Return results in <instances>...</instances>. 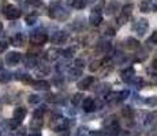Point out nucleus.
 <instances>
[{
    "mask_svg": "<svg viewBox=\"0 0 157 136\" xmlns=\"http://www.w3.org/2000/svg\"><path fill=\"white\" fill-rule=\"evenodd\" d=\"M49 15L53 18V19L56 20H66L68 18V15H70V11L67 10V8L64 7V6L62 4V3H52L49 7Z\"/></svg>",
    "mask_w": 157,
    "mask_h": 136,
    "instance_id": "1",
    "label": "nucleus"
},
{
    "mask_svg": "<svg viewBox=\"0 0 157 136\" xmlns=\"http://www.w3.org/2000/svg\"><path fill=\"white\" fill-rule=\"evenodd\" d=\"M49 127L56 132H63L68 128V120L62 117L60 114H55V116H52V119H51Z\"/></svg>",
    "mask_w": 157,
    "mask_h": 136,
    "instance_id": "2",
    "label": "nucleus"
},
{
    "mask_svg": "<svg viewBox=\"0 0 157 136\" xmlns=\"http://www.w3.org/2000/svg\"><path fill=\"white\" fill-rule=\"evenodd\" d=\"M131 29L135 34H138L140 37H142V35L146 34L147 29H149V22H147L145 18H138V19H135L134 22H132Z\"/></svg>",
    "mask_w": 157,
    "mask_h": 136,
    "instance_id": "3",
    "label": "nucleus"
},
{
    "mask_svg": "<svg viewBox=\"0 0 157 136\" xmlns=\"http://www.w3.org/2000/svg\"><path fill=\"white\" fill-rule=\"evenodd\" d=\"M104 127H105V132L109 135H119L120 134V128H119V123H117L116 117L115 116H111L108 117L107 120L104 121Z\"/></svg>",
    "mask_w": 157,
    "mask_h": 136,
    "instance_id": "4",
    "label": "nucleus"
},
{
    "mask_svg": "<svg viewBox=\"0 0 157 136\" xmlns=\"http://www.w3.org/2000/svg\"><path fill=\"white\" fill-rule=\"evenodd\" d=\"M132 10H134V6H132V4H126V6H123L122 11H120L119 18H117L119 26H122L123 23H126V22H127V20L130 19V17H131V14H132Z\"/></svg>",
    "mask_w": 157,
    "mask_h": 136,
    "instance_id": "5",
    "label": "nucleus"
},
{
    "mask_svg": "<svg viewBox=\"0 0 157 136\" xmlns=\"http://www.w3.org/2000/svg\"><path fill=\"white\" fill-rule=\"evenodd\" d=\"M82 108L85 112L90 113V112H94L100 108V102H98L97 99H93V98H90V97H86L85 99H82Z\"/></svg>",
    "mask_w": 157,
    "mask_h": 136,
    "instance_id": "6",
    "label": "nucleus"
},
{
    "mask_svg": "<svg viewBox=\"0 0 157 136\" xmlns=\"http://www.w3.org/2000/svg\"><path fill=\"white\" fill-rule=\"evenodd\" d=\"M89 22L92 26H98L102 22V13H101V8L94 7L92 10V13L89 15Z\"/></svg>",
    "mask_w": 157,
    "mask_h": 136,
    "instance_id": "7",
    "label": "nucleus"
},
{
    "mask_svg": "<svg viewBox=\"0 0 157 136\" xmlns=\"http://www.w3.org/2000/svg\"><path fill=\"white\" fill-rule=\"evenodd\" d=\"M4 15H6V18H7V19L15 20V19H18V18L21 17V11L18 10L15 6L8 4V6H6V7H4Z\"/></svg>",
    "mask_w": 157,
    "mask_h": 136,
    "instance_id": "8",
    "label": "nucleus"
},
{
    "mask_svg": "<svg viewBox=\"0 0 157 136\" xmlns=\"http://www.w3.org/2000/svg\"><path fill=\"white\" fill-rule=\"evenodd\" d=\"M140 10L141 13H155V11H157V4L155 0H142L140 4Z\"/></svg>",
    "mask_w": 157,
    "mask_h": 136,
    "instance_id": "9",
    "label": "nucleus"
},
{
    "mask_svg": "<svg viewBox=\"0 0 157 136\" xmlns=\"http://www.w3.org/2000/svg\"><path fill=\"white\" fill-rule=\"evenodd\" d=\"M30 41L34 45H44L48 41V35L44 31H34L30 35Z\"/></svg>",
    "mask_w": 157,
    "mask_h": 136,
    "instance_id": "10",
    "label": "nucleus"
},
{
    "mask_svg": "<svg viewBox=\"0 0 157 136\" xmlns=\"http://www.w3.org/2000/svg\"><path fill=\"white\" fill-rule=\"evenodd\" d=\"M157 125V110L150 112V113L145 114L144 117V128H152V127Z\"/></svg>",
    "mask_w": 157,
    "mask_h": 136,
    "instance_id": "11",
    "label": "nucleus"
},
{
    "mask_svg": "<svg viewBox=\"0 0 157 136\" xmlns=\"http://www.w3.org/2000/svg\"><path fill=\"white\" fill-rule=\"evenodd\" d=\"M21 60H22V54L19 52H10L6 54V63H7V65H11V67L17 65Z\"/></svg>",
    "mask_w": 157,
    "mask_h": 136,
    "instance_id": "12",
    "label": "nucleus"
},
{
    "mask_svg": "<svg viewBox=\"0 0 157 136\" xmlns=\"http://www.w3.org/2000/svg\"><path fill=\"white\" fill-rule=\"evenodd\" d=\"M67 33L63 31V30H59V31H55L53 33V35L51 37V41L53 42V44H64L66 41H67Z\"/></svg>",
    "mask_w": 157,
    "mask_h": 136,
    "instance_id": "13",
    "label": "nucleus"
},
{
    "mask_svg": "<svg viewBox=\"0 0 157 136\" xmlns=\"http://www.w3.org/2000/svg\"><path fill=\"white\" fill-rule=\"evenodd\" d=\"M26 114H28V112H26V109L23 108V106H18L17 109H14V119L13 120H15L18 124H21L25 120V117H26Z\"/></svg>",
    "mask_w": 157,
    "mask_h": 136,
    "instance_id": "14",
    "label": "nucleus"
},
{
    "mask_svg": "<svg viewBox=\"0 0 157 136\" xmlns=\"http://www.w3.org/2000/svg\"><path fill=\"white\" fill-rule=\"evenodd\" d=\"M60 56H62V50L57 49V48H51V49H48L47 53H45V59H47L48 61H55Z\"/></svg>",
    "mask_w": 157,
    "mask_h": 136,
    "instance_id": "15",
    "label": "nucleus"
},
{
    "mask_svg": "<svg viewBox=\"0 0 157 136\" xmlns=\"http://www.w3.org/2000/svg\"><path fill=\"white\" fill-rule=\"evenodd\" d=\"M93 83H94V78L93 76H85L82 80L78 82V89L79 90H89Z\"/></svg>",
    "mask_w": 157,
    "mask_h": 136,
    "instance_id": "16",
    "label": "nucleus"
},
{
    "mask_svg": "<svg viewBox=\"0 0 157 136\" xmlns=\"http://www.w3.org/2000/svg\"><path fill=\"white\" fill-rule=\"evenodd\" d=\"M120 76H122V80L123 82H127V83H130V82L134 79V76H135L134 68H131V67L124 68L122 72H120Z\"/></svg>",
    "mask_w": 157,
    "mask_h": 136,
    "instance_id": "17",
    "label": "nucleus"
},
{
    "mask_svg": "<svg viewBox=\"0 0 157 136\" xmlns=\"http://www.w3.org/2000/svg\"><path fill=\"white\" fill-rule=\"evenodd\" d=\"M81 75H82V69L81 68H77L74 65L68 68V79L70 80H77Z\"/></svg>",
    "mask_w": 157,
    "mask_h": 136,
    "instance_id": "18",
    "label": "nucleus"
},
{
    "mask_svg": "<svg viewBox=\"0 0 157 136\" xmlns=\"http://www.w3.org/2000/svg\"><path fill=\"white\" fill-rule=\"evenodd\" d=\"M23 64L26 65L28 68H34V67H37V57L36 56H33V54H28V56L23 59Z\"/></svg>",
    "mask_w": 157,
    "mask_h": 136,
    "instance_id": "19",
    "label": "nucleus"
},
{
    "mask_svg": "<svg viewBox=\"0 0 157 136\" xmlns=\"http://www.w3.org/2000/svg\"><path fill=\"white\" fill-rule=\"evenodd\" d=\"M33 87H34L36 90H38V91H47L51 87V84L48 80H37L33 83Z\"/></svg>",
    "mask_w": 157,
    "mask_h": 136,
    "instance_id": "20",
    "label": "nucleus"
},
{
    "mask_svg": "<svg viewBox=\"0 0 157 136\" xmlns=\"http://www.w3.org/2000/svg\"><path fill=\"white\" fill-rule=\"evenodd\" d=\"M97 50L102 54H107L111 50V42L109 41H100L97 44Z\"/></svg>",
    "mask_w": 157,
    "mask_h": 136,
    "instance_id": "21",
    "label": "nucleus"
},
{
    "mask_svg": "<svg viewBox=\"0 0 157 136\" xmlns=\"http://www.w3.org/2000/svg\"><path fill=\"white\" fill-rule=\"evenodd\" d=\"M11 42H13L14 46H22L23 42H25V37H23L22 33H17V34L11 38Z\"/></svg>",
    "mask_w": 157,
    "mask_h": 136,
    "instance_id": "22",
    "label": "nucleus"
},
{
    "mask_svg": "<svg viewBox=\"0 0 157 136\" xmlns=\"http://www.w3.org/2000/svg\"><path fill=\"white\" fill-rule=\"evenodd\" d=\"M68 4L72 6L74 8H77V10H82V8L86 7L87 2H86V0H71Z\"/></svg>",
    "mask_w": 157,
    "mask_h": 136,
    "instance_id": "23",
    "label": "nucleus"
},
{
    "mask_svg": "<svg viewBox=\"0 0 157 136\" xmlns=\"http://www.w3.org/2000/svg\"><path fill=\"white\" fill-rule=\"evenodd\" d=\"M122 114L123 117H126L127 120H131L132 116H134V109L131 106H123L122 108Z\"/></svg>",
    "mask_w": 157,
    "mask_h": 136,
    "instance_id": "24",
    "label": "nucleus"
},
{
    "mask_svg": "<svg viewBox=\"0 0 157 136\" xmlns=\"http://www.w3.org/2000/svg\"><path fill=\"white\" fill-rule=\"evenodd\" d=\"M97 93L98 94H101V95H107V94H109L111 93V84L109 83H102L100 84V89H97Z\"/></svg>",
    "mask_w": 157,
    "mask_h": 136,
    "instance_id": "25",
    "label": "nucleus"
},
{
    "mask_svg": "<svg viewBox=\"0 0 157 136\" xmlns=\"http://www.w3.org/2000/svg\"><path fill=\"white\" fill-rule=\"evenodd\" d=\"M126 46H127V49H138L140 48V42L134 40V38H127L126 40Z\"/></svg>",
    "mask_w": 157,
    "mask_h": 136,
    "instance_id": "26",
    "label": "nucleus"
},
{
    "mask_svg": "<svg viewBox=\"0 0 157 136\" xmlns=\"http://www.w3.org/2000/svg\"><path fill=\"white\" fill-rule=\"evenodd\" d=\"M41 124H43V119H34V117H33L32 123H30V128L36 132V131H38V129H40Z\"/></svg>",
    "mask_w": 157,
    "mask_h": 136,
    "instance_id": "27",
    "label": "nucleus"
},
{
    "mask_svg": "<svg viewBox=\"0 0 157 136\" xmlns=\"http://www.w3.org/2000/svg\"><path fill=\"white\" fill-rule=\"evenodd\" d=\"M145 105H147V106L150 108H155L157 105V97L153 95V97H147V98H145Z\"/></svg>",
    "mask_w": 157,
    "mask_h": 136,
    "instance_id": "28",
    "label": "nucleus"
},
{
    "mask_svg": "<svg viewBox=\"0 0 157 136\" xmlns=\"http://www.w3.org/2000/svg\"><path fill=\"white\" fill-rule=\"evenodd\" d=\"M11 78H13V75H11V72H8V71H3L2 74H0V82H3V83L10 82Z\"/></svg>",
    "mask_w": 157,
    "mask_h": 136,
    "instance_id": "29",
    "label": "nucleus"
},
{
    "mask_svg": "<svg viewBox=\"0 0 157 136\" xmlns=\"http://www.w3.org/2000/svg\"><path fill=\"white\" fill-rule=\"evenodd\" d=\"M90 134V131H89V128L87 127H79V128L77 129V136H89Z\"/></svg>",
    "mask_w": 157,
    "mask_h": 136,
    "instance_id": "30",
    "label": "nucleus"
},
{
    "mask_svg": "<svg viewBox=\"0 0 157 136\" xmlns=\"http://www.w3.org/2000/svg\"><path fill=\"white\" fill-rule=\"evenodd\" d=\"M74 53H75L74 48H67L66 50H63V52H62V54H63V57H64V59H71V57L74 56Z\"/></svg>",
    "mask_w": 157,
    "mask_h": 136,
    "instance_id": "31",
    "label": "nucleus"
},
{
    "mask_svg": "<svg viewBox=\"0 0 157 136\" xmlns=\"http://www.w3.org/2000/svg\"><path fill=\"white\" fill-rule=\"evenodd\" d=\"M130 83H132L135 86V89H141L142 87V84H144V80H142V78H140V76H134V79H132Z\"/></svg>",
    "mask_w": 157,
    "mask_h": 136,
    "instance_id": "32",
    "label": "nucleus"
},
{
    "mask_svg": "<svg viewBox=\"0 0 157 136\" xmlns=\"http://www.w3.org/2000/svg\"><path fill=\"white\" fill-rule=\"evenodd\" d=\"M36 72H37L38 75H47L48 72H49V68H48L47 65L41 64V65H37V69H36Z\"/></svg>",
    "mask_w": 157,
    "mask_h": 136,
    "instance_id": "33",
    "label": "nucleus"
},
{
    "mask_svg": "<svg viewBox=\"0 0 157 136\" xmlns=\"http://www.w3.org/2000/svg\"><path fill=\"white\" fill-rule=\"evenodd\" d=\"M83 98H85V97H83L82 93H77V94L72 97V104H74V105L82 104V99H83Z\"/></svg>",
    "mask_w": 157,
    "mask_h": 136,
    "instance_id": "34",
    "label": "nucleus"
},
{
    "mask_svg": "<svg viewBox=\"0 0 157 136\" xmlns=\"http://www.w3.org/2000/svg\"><path fill=\"white\" fill-rule=\"evenodd\" d=\"M44 112H45V108H44V106H41V108L36 109L34 113H33V117H34V119H43Z\"/></svg>",
    "mask_w": 157,
    "mask_h": 136,
    "instance_id": "35",
    "label": "nucleus"
},
{
    "mask_svg": "<svg viewBox=\"0 0 157 136\" xmlns=\"http://www.w3.org/2000/svg\"><path fill=\"white\" fill-rule=\"evenodd\" d=\"M37 102H40V97L38 95H29V104H37Z\"/></svg>",
    "mask_w": 157,
    "mask_h": 136,
    "instance_id": "36",
    "label": "nucleus"
},
{
    "mask_svg": "<svg viewBox=\"0 0 157 136\" xmlns=\"http://www.w3.org/2000/svg\"><path fill=\"white\" fill-rule=\"evenodd\" d=\"M36 20H37L36 15H29V17H26V23H28V25H33Z\"/></svg>",
    "mask_w": 157,
    "mask_h": 136,
    "instance_id": "37",
    "label": "nucleus"
},
{
    "mask_svg": "<svg viewBox=\"0 0 157 136\" xmlns=\"http://www.w3.org/2000/svg\"><path fill=\"white\" fill-rule=\"evenodd\" d=\"M146 136H157V125L152 127V128L149 129V132L146 134Z\"/></svg>",
    "mask_w": 157,
    "mask_h": 136,
    "instance_id": "38",
    "label": "nucleus"
},
{
    "mask_svg": "<svg viewBox=\"0 0 157 136\" xmlns=\"http://www.w3.org/2000/svg\"><path fill=\"white\" fill-rule=\"evenodd\" d=\"M8 46V42L7 41H0V53H3Z\"/></svg>",
    "mask_w": 157,
    "mask_h": 136,
    "instance_id": "39",
    "label": "nucleus"
},
{
    "mask_svg": "<svg viewBox=\"0 0 157 136\" xmlns=\"http://www.w3.org/2000/svg\"><path fill=\"white\" fill-rule=\"evenodd\" d=\"M100 64H101V61H93L92 63V65H90V71H96V69H98V67H100Z\"/></svg>",
    "mask_w": 157,
    "mask_h": 136,
    "instance_id": "40",
    "label": "nucleus"
},
{
    "mask_svg": "<svg viewBox=\"0 0 157 136\" xmlns=\"http://www.w3.org/2000/svg\"><path fill=\"white\" fill-rule=\"evenodd\" d=\"M149 41L152 42V44H157V30L152 34V37H150V40H149Z\"/></svg>",
    "mask_w": 157,
    "mask_h": 136,
    "instance_id": "41",
    "label": "nucleus"
},
{
    "mask_svg": "<svg viewBox=\"0 0 157 136\" xmlns=\"http://www.w3.org/2000/svg\"><path fill=\"white\" fill-rule=\"evenodd\" d=\"M28 3L32 6H38V4H41V0H28Z\"/></svg>",
    "mask_w": 157,
    "mask_h": 136,
    "instance_id": "42",
    "label": "nucleus"
},
{
    "mask_svg": "<svg viewBox=\"0 0 157 136\" xmlns=\"http://www.w3.org/2000/svg\"><path fill=\"white\" fill-rule=\"evenodd\" d=\"M89 136H104V134L100 131H96V132H92V134H89Z\"/></svg>",
    "mask_w": 157,
    "mask_h": 136,
    "instance_id": "43",
    "label": "nucleus"
},
{
    "mask_svg": "<svg viewBox=\"0 0 157 136\" xmlns=\"http://www.w3.org/2000/svg\"><path fill=\"white\" fill-rule=\"evenodd\" d=\"M87 3H90V4H96V3H98L100 0H86Z\"/></svg>",
    "mask_w": 157,
    "mask_h": 136,
    "instance_id": "44",
    "label": "nucleus"
},
{
    "mask_svg": "<svg viewBox=\"0 0 157 136\" xmlns=\"http://www.w3.org/2000/svg\"><path fill=\"white\" fill-rule=\"evenodd\" d=\"M29 136H41V135H40V132H33V134H30Z\"/></svg>",
    "mask_w": 157,
    "mask_h": 136,
    "instance_id": "45",
    "label": "nucleus"
},
{
    "mask_svg": "<svg viewBox=\"0 0 157 136\" xmlns=\"http://www.w3.org/2000/svg\"><path fill=\"white\" fill-rule=\"evenodd\" d=\"M2 34H3V25L0 23V37H2Z\"/></svg>",
    "mask_w": 157,
    "mask_h": 136,
    "instance_id": "46",
    "label": "nucleus"
},
{
    "mask_svg": "<svg viewBox=\"0 0 157 136\" xmlns=\"http://www.w3.org/2000/svg\"><path fill=\"white\" fill-rule=\"evenodd\" d=\"M2 68H3V61L0 60V69H2Z\"/></svg>",
    "mask_w": 157,
    "mask_h": 136,
    "instance_id": "47",
    "label": "nucleus"
},
{
    "mask_svg": "<svg viewBox=\"0 0 157 136\" xmlns=\"http://www.w3.org/2000/svg\"><path fill=\"white\" fill-rule=\"evenodd\" d=\"M63 136H68V135H67V134H66V135H63Z\"/></svg>",
    "mask_w": 157,
    "mask_h": 136,
    "instance_id": "48",
    "label": "nucleus"
}]
</instances>
